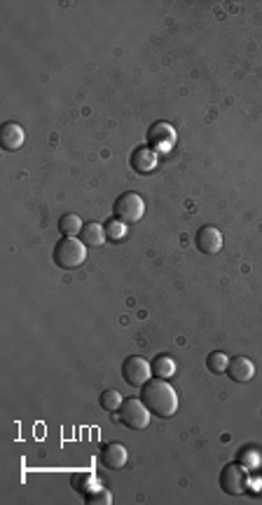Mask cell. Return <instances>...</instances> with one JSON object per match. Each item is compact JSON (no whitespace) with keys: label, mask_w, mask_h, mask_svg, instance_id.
<instances>
[{"label":"cell","mask_w":262,"mask_h":505,"mask_svg":"<svg viewBox=\"0 0 262 505\" xmlns=\"http://www.w3.org/2000/svg\"><path fill=\"white\" fill-rule=\"evenodd\" d=\"M141 399L157 419H171L178 411V393L166 379H150L141 386Z\"/></svg>","instance_id":"obj_1"},{"label":"cell","mask_w":262,"mask_h":505,"mask_svg":"<svg viewBox=\"0 0 262 505\" xmlns=\"http://www.w3.org/2000/svg\"><path fill=\"white\" fill-rule=\"evenodd\" d=\"M54 264L63 270H75L87 261V245L80 237H61L54 245V254H52Z\"/></svg>","instance_id":"obj_2"},{"label":"cell","mask_w":262,"mask_h":505,"mask_svg":"<svg viewBox=\"0 0 262 505\" xmlns=\"http://www.w3.org/2000/svg\"><path fill=\"white\" fill-rule=\"evenodd\" d=\"M143 217H145V202H143V197L138 193L127 190V193H122L118 200H115L113 219H118V221H122L124 226L138 224Z\"/></svg>","instance_id":"obj_3"},{"label":"cell","mask_w":262,"mask_h":505,"mask_svg":"<svg viewBox=\"0 0 262 505\" xmlns=\"http://www.w3.org/2000/svg\"><path fill=\"white\" fill-rule=\"evenodd\" d=\"M150 409L143 404V399L129 397L122 402V407L118 411V421L129 430H143V428L150 426Z\"/></svg>","instance_id":"obj_4"},{"label":"cell","mask_w":262,"mask_h":505,"mask_svg":"<svg viewBox=\"0 0 262 505\" xmlns=\"http://www.w3.org/2000/svg\"><path fill=\"white\" fill-rule=\"evenodd\" d=\"M220 489L227 496H243L248 491V473L239 463H227L220 470Z\"/></svg>","instance_id":"obj_5"},{"label":"cell","mask_w":262,"mask_h":505,"mask_svg":"<svg viewBox=\"0 0 262 505\" xmlns=\"http://www.w3.org/2000/svg\"><path fill=\"white\" fill-rule=\"evenodd\" d=\"M122 376H124V381L129 383V386L141 388L153 379V364L141 355H131L124 359V364H122Z\"/></svg>","instance_id":"obj_6"},{"label":"cell","mask_w":262,"mask_h":505,"mask_svg":"<svg viewBox=\"0 0 262 505\" xmlns=\"http://www.w3.org/2000/svg\"><path fill=\"white\" fill-rule=\"evenodd\" d=\"M176 141H178L176 130H173L168 123H164V120L155 123L148 130V146L153 148L155 153H166V150H171L176 146Z\"/></svg>","instance_id":"obj_7"},{"label":"cell","mask_w":262,"mask_h":505,"mask_svg":"<svg viewBox=\"0 0 262 505\" xmlns=\"http://www.w3.org/2000/svg\"><path fill=\"white\" fill-rule=\"evenodd\" d=\"M195 245L201 254H218L223 249V233L215 226H201L195 235Z\"/></svg>","instance_id":"obj_8"},{"label":"cell","mask_w":262,"mask_h":505,"mask_svg":"<svg viewBox=\"0 0 262 505\" xmlns=\"http://www.w3.org/2000/svg\"><path fill=\"white\" fill-rule=\"evenodd\" d=\"M98 461H101V466L108 470H122L127 466V461H129V454H127V449L120 442H108V444H103L101 454H98Z\"/></svg>","instance_id":"obj_9"},{"label":"cell","mask_w":262,"mask_h":505,"mask_svg":"<svg viewBox=\"0 0 262 505\" xmlns=\"http://www.w3.org/2000/svg\"><path fill=\"white\" fill-rule=\"evenodd\" d=\"M227 376L234 383H248L255 376V364L246 355H237L227 364Z\"/></svg>","instance_id":"obj_10"},{"label":"cell","mask_w":262,"mask_h":505,"mask_svg":"<svg viewBox=\"0 0 262 505\" xmlns=\"http://www.w3.org/2000/svg\"><path fill=\"white\" fill-rule=\"evenodd\" d=\"M26 135H24V127L19 123H5L3 130H0V146L5 150H19L24 146Z\"/></svg>","instance_id":"obj_11"},{"label":"cell","mask_w":262,"mask_h":505,"mask_svg":"<svg viewBox=\"0 0 262 505\" xmlns=\"http://www.w3.org/2000/svg\"><path fill=\"white\" fill-rule=\"evenodd\" d=\"M131 167L138 174H150L157 167V153L150 146H141L131 153Z\"/></svg>","instance_id":"obj_12"},{"label":"cell","mask_w":262,"mask_h":505,"mask_svg":"<svg viewBox=\"0 0 262 505\" xmlns=\"http://www.w3.org/2000/svg\"><path fill=\"white\" fill-rule=\"evenodd\" d=\"M80 240H83L85 245H89V247H101L103 242L108 240V235H106V226H101V224H96V221L85 224L83 233H80Z\"/></svg>","instance_id":"obj_13"},{"label":"cell","mask_w":262,"mask_h":505,"mask_svg":"<svg viewBox=\"0 0 262 505\" xmlns=\"http://www.w3.org/2000/svg\"><path fill=\"white\" fill-rule=\"evenodd\" d=\"M73 489L78 491V493H83V496H89L91 491H96L98 486V475H94V473H89V470H87V473H78V475H73Z\"/></svg>","instance_id":"obj_14"},{"label":"cell","mask_w":262,"mask_h":505,"mask_svg":"<svg viewBox=\"0 0 262 505\" xmlns=\"http://www.w3.org/2000/svg\"><path fill=\"white\" fill-rule=\"evenodd\" d=\"M83 228H85V224L78 214H63L59 219V233L63 237H78L83 233Z\"/></svg>","instance_id":"obj_15"},{"label":"cell","mask_w":262,"mask_h":505,"mask_svg":"<svg viewBox=\"0 0 262 505\" xmlns=\"http://www.w3.org/2000/svg\"><path fill=\"white\" fill-rule=\"evenodd\" d=\"M150 364H153V374L157 379H171L176 374V359L171 355H157Z\"/></svg>","instance_id":"obj_16"},{"label":"cell","mask_w":262,"mask_h":505,"mask_svg":"<svg viewBox=\"0 0 262 505\" xmlns=\"http://www.w3.org/2000/svg\"><path fill=\"white\" fill-rule=\"evenodd\" d=\"M122 402H124V397H122L120 390H115V388H108V390H103L101 395H98V404H101L106 411H110V414L120 411Z\"/></svg>","instance_id":"obj_17"},{"label":"cell","mask_w":262,"mask_h":505,"mask_svg":"<svg viewBox=\"0 0 262 505\" xmlns=\"http://www.w3.org/2000/svg\"><path fill=\"white\" fill-rule=\"evenodd\" d=\"M227 364H230V359H227L225 353H220V350L208 353L206 367H208L211 374H227Z\"/></svg>","instance_id":"obj_18"},{"label":"cell","mask_w":262,"mask_h":505,"mask_svg":"<svg viewBox=\"0 0 262 505\" xmlns=\"http://www.w3.org/2000/svg\"><path fill=\"white\" fill-rule=\"evenodd\" d=\"M106 235H108V240L122 242V240H124V235H127V226L122 221H118V219H110V221L106 224Z\"/></svg>","instance_id":"obj_19"},{"label":"cell","mask_w":262,"mask_h":505,"mask_svg":"<svg viewBox=\"0 0 262 505\" xmlns=\"http://www.w3.org/2000/svg\"><path fill=\"white\" fill-rule=\"evenodd\" d=\"M85 503L87 505H110V503H113V496H110L108 489L98 486L96 491H91L89 496H85Z\"/></svg>","instance_id":"obj_20"}]
</instances>
